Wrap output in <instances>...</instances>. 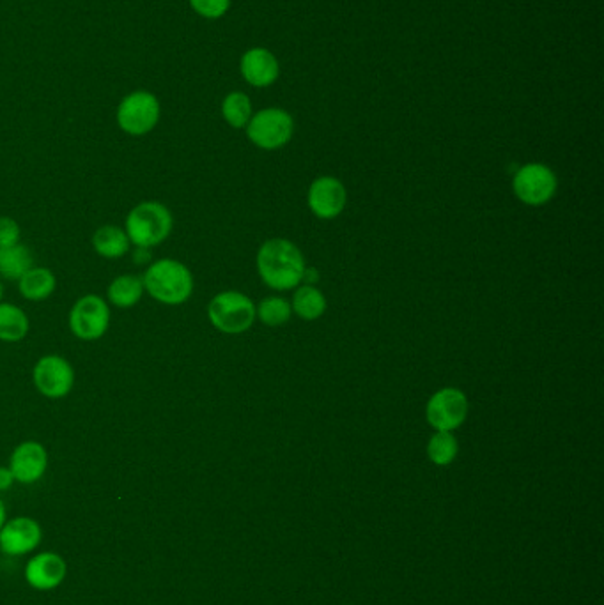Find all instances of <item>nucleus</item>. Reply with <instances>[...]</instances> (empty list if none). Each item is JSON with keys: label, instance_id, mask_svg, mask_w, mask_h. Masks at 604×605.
Listing matches in <instances>:
<instances>
[{"label": "nucleus", "instance_id": "1a4fd4ad", "mask_svg": "<svg viewBox=\"0 0 604 605\" xmlns=\"http://www.w3.org/2000/svg\"><path fill=\"white\" fill-rule=\"evenodd\" d=\"M426 416L433 429L440 432L456 430L468 416V399L461 390L442 388L427 402Z\"/></svg>", "mask_w": 604, "mask_h": 605}, {"label": "nucleus", "instance_id": "dca6fc26", "mask_svg": "<svg viewBox=\"0 0 604 605\" xmlns=\"http://www.w3.org/2000/svg\"><path fill=\"white\" fill-rule=\"evenodd\" d=\"M94 250L105 259H119L130 250V239L116 225H105L94 232Z\"/></svg>", "mask_w": 604, "mask_h": 605}, {"label": "nucleus", "instance_id": "a878e982", "mask_svg": "<svg viewBox=\"0 0 604 605\" xmlns=\"http://www.w3.org/2000/svg\"><path fill=\"white\" fill-rule=\"evenodd\" d=\"M20 243V225L8 216H0V246H13Z\"/></svg>", "mask_w": 604, "mask_h": 605}, {"label": "nucleus", "instance_id": "4468645a", "mask_svg": "<svg viewBox=\"0 0 604 605\" xmlns=\"http://www.w3.org/2000/svg\"><path fill=\"white\" fill-rule=\"evenodd\" d=\"M41 542V528L36 521L18 517L6 522L0 529V547L6 554L22 556L34 551Z\"/></svg>", "mask_w": 604, "mask_h": 605}, {"label": "nucleus", "instance_id": "5701e85b", "mask_svg": "<svg viewBox=\"0 0 604 605\" xmlns=\"http://www.w3.org/2000/svg\"><path fill=\"white\" fill-rule=\"evenodd\" d=\"M459 452L456 437L452 432H436L427 445V457L436 466H449L454 462Z\"/></svg>", "mask_w": 604, "mask_h": 605}, {"label": "nucleus", "instance_id": "6ab92c4d", "mask_svg": "<svg viewBox=\"0 0 604 605\" xmlns=\"http://www.w3.org/2000/svg\"><path fill=\"white\" fill-rule=\"evenodd\" d=\"M144 296V282L140 276L121 275L109 285V301L117 308H132Z\"/></svg>", "mask_w": 604, "mask_h": 605}, {"label": "nucleus", "instance_id": "39448f33", "mask_svg": "<svg viewBox=\"0 0 604 605\" xmlns=\"http://www.w3.org/2000/svg\"><path fill=\"white\" fill-rule=\"evenodd\" d=\"M160 115L162 107L153 92L133 91L119 103L116 119L126 135L144 137L155 130Z\"/></svg>", "mask_w": 604, "mask_h": 605}, {"label": "nucleus", "instance_id": "a211bd4d", "mask_svg": "<svg viewBox=\"0 0 604 605\" xmlns=\"http://www.w3.org/2000/svg\"><path fill=\"white\" fill-rule=\"evenodd\" d=\"M32 268V255L24 245L0 246V276L20 280Z\"/></svg>", "mask_w": 604, "mask_h": 605}, {"label": "nucleus", "instance_id": "cd10ccee", "mask_svg": "<svg viewBox=\"0 0 604 605\" xmlns=\"http://www.w3.org/2000/svg\"><path fill=\"white\" fill-rule=\"evenodd\" d=\"M4 522H6V510H4V503L0 501V529L4 526Z\"/></svg>", "mask_w": 604, "mask_h": 605}, {"label": "nucleus", "instance_id": "20e7f679", "mask_svg": "<svg viewBox=\"0 0 604 605\" xmlns=\"http://www.w3.org/2000/svg\"><path fill=\"white\" fill-rule=\"evenodd\" d=\"M210 322L225 335H240L250 330L257 312L252 299L236 291H225L211 299L208 307Z\"/></svg>", "mask_w": 604, "mask_h": 605}, {"label": "nucleus", "instance_id": "0eeeda50", "mask_svg": "<svg viewBox=\"0 0 604 605\" xmlns=\"http://www.w3.org/2000/svg\"><path fill=\"white\" fill-rule=\"evenodd\" d=\"M557 176L543 163H528L512 179L514 193L527 206H544L557 192Z\"/></svg>", "mask_w": 604, "mask_h": 605}, {"label": "nucleus", "instance_id": "4be33fe9", "mask_svg": "<svg viewBox=\"0 0 604 605\" xmlns=\"http://www.w3.org/2000/svg\"><path fill=\"white\" fill-rule=\"evenodd\" d=\"M222 115L225 123L233 126L236 130L247 128L248 121L252 117V101L245 92H229L222 101Z\"/></svg>", "mask_w": 604, "mask_h": 605}, {"label": "nucleus", "instance_id": "aec40b11", "mask_svg": "<svg viewBox=\"0 0 604 605\" xmlns=\"http://www.w3.org/2000/svg\"><path fill=\"white\" fill-rule=\"evenodd\" d=\"M29 317L22 308L11 303H0V340L20 342L29 333Z\"/></svg>", "mask_w": 604, "mask_h": 605}, {"label": "nucleus", "instance_id": "ddd939ff", "mask_svg": "<svg viewBox=\"0 0 604 605\" xmlns=\"http://www.w3.org/2000/svg\"><path fill=\"white\" fill-rule=\"evenodd\" d=\"M48 466V453L38 441H25L15 448L9 460V469L16 482L34 483L45 475Z\"/></svg>", "mask_w": 604, "mask_h": 605}, {"label": "nucleus", "instance_id": "bb28decb", "mask_svg": "<svg viewBox=\"0 0 604 605\" xmlns=\"http://www.w3.org/2000/svg\"><path fill=\"white\" fill-rule=\"evenodd\" d=\"M15 482V476L9 468H0V491H8Z\"/></svg>", "mask_w": 604, "mask_h": 605}, {"label": "nucleus", "instance_id": "c85d7f7f", "mask_svg": "<svg viewBox=\"0 0 604 605\" xmlns=\"http://www.w3.org/2000/svg\"><path fill=\"white\" fill-rule=\"evenodd\" d=\"M2 296H4V287H2V282H0V301H2Z\"/></svg>", "mask_w": 604, "mask_h": 605}, {"label": "nucleus", "instance_id": "f257e3e1", "mask_svg": "<svg viewBox=\"0 0 604 605\" xmlns=\"http://www.w3.org/2000/svg\"><path fill=\"white\" fill-rule=\"evenodd\" d=\"M257 271L264 284L277 291L295 289L303 280L305 262L298 246L287 239H270L257 253Z\"/></svg>", "mask_w": 604, "mask_h": 605}, {"label": "nucleus", "instance_id": "423d86ee", "mask_svg": "<svg viewBox=\"0 0 604 605\" xmlns=\"http://www.w3.org/2000/svg\"><path fill=\"white\" fill-rule=\"evenodd\" d=\"M295 133V121L282 108H264L252 115L247 124V137L264 151H275L289 144Z\"/></svg>", "mask_w": 604, "mask_h": 605}, {"label": "nucleus", "instance_id": "f8f14e48", "mask_svg": "<svg viewBox=\"0 0 604 605\" xmlns=\"http://www.w3.org/2000/svg\"><path fill=\"white\" fill-rule=\"evenodd\" d=\"M241 77L252 87H270L280 77L279 59L263 46L247 50L240 62Z\"/></svg>", "mask_w": 604, "mask_h": 605}, {"label": "nucleus", "instance_id": "393cba45", "mask_svg": "<svg viewBox=\"0 0 604 605\" xmlns=\"http://www.w3.org/2000/svg\"><path fill=\"white\" fill-rule=\"evenodd\" d=\"M197 15L208 20H218L231 8V0H188Z\"/></svg>", "mask_w": 604, "mask_h": 605}, {"label": "nucleus", "instance_id": "6e6552de", "mask_svg": "<svg viewBox=\"0 0 604 605\" xmlns=\"http://www.w3.org/2000/svg\"><path fill=\"white\" fill-rule=\"evenodd\" d=\"M110 324L109 305L96 294L78 299L70 312V330L80 340H98Z\"/></svg>", "mask_w": 604, "mask_h": 605}, {"label": "nucleus", "instance_id": "9d476101", "mask_svg": "<svg viewBox=\"0 0 604 605\" xmlns=\"http://www.w3.org/2000/svg\"><path fill=\"white\" fill-rule=\"evenodd\" d=\"M34 384L41 395L48 399H62L75 384V372L62 356H43L34 367Z\"/></svg>", "mask_w": 604, "mask_h": 605}, {"label": "nucleus", "instance_id": "7ed1b4c3", "mask_svg": "<svg viewBox=\"0 0 604 605\" xmlns=\"http://www.w3.org/2000/svg\"><path fill=\"white\" fill-rule=\"evenodd\" d=\"M174 218L169 207L156 200L140 202L126 218L124 232L137 248H153L171 236Z\"/></svg>", "mask_w": 604, "mask_h": 605}, {"label": "nucleus", "instance_id": "f03ea898", "mask_svg": "<svg viewBox=\"0 0 604 605\" xmlns=\"http://www.w3.org/2000/svg\"><path fill=\"white\" fill-rule=\"evenodd\" d=\"M144 291L162 305L178 307L194 292V276L183 262L160 259L149 266L142 276Z\"/></svg>", "mask_w": 604, "mask_h": 605}, {"label": "nucleus", "instance_id": "412c9836", "mask_svg": "<svg viewBox=\"0 0 604 605\" xmlns=\"http://www.w3.org/2000/svg\"><path fill=\"white\" fill-rule=\"evenodd\" d=\"M293 310L303 321H316L325 314L326 299L321 292L312 285H303L296 291L293 299Z\"/></svg>", "mask_w": 604, "mask_h": 605}, {"label": "nucleus", "instance_id": "b1692460", "mask_svg": "<svg viewBox=\"0 0 604 605\" xmlns=\"http://www.w3.org/2000/svg\"><path fill=\"white\" fill-rule=\"evenodd\" d=\"M257 317L264 322L266 326H280L289 321L293 308L282 298H266L261 301L259 308H256Z\"/></svg>", "mask_w": 604, "mask_h": 605}, {"label": "nucleus", "instance_id": "f3484780", "mask_svg": "<svg viewBox=\"0 0 604 605\" xmlns=\"http://www.w3.org/2000/svg\"><path fill=\"white\" fill-rule=\"evenodd\" d=\"M55 275L47 268H31L18 280V287L25 299L43 301L55 291Z\"/></svg>", "mask_w": 604, "mask_h": 605}, {"label": "nucleus", "instance_id": "9b49d317", "mask_svg": "<svg viewBox=\"0 0 604 605\" xmlns=\"http://www.w3.org/2000/svg\"><path fill=\"white\" fill-rule=\"evenodd\" d=\"M346 188L335 177H318L309 190L310 211L318 218L332 220L337 218L346 207Z\"/></svg>", "mask_w": 604, "mask_h": 605}, {"label": "nucleus", "instance_id": "2eb2a0df", "mask_svg": "<svg viewBox=\"0 0 604 605\" xmlns=\"http://www.w3.org/2000/svg\"><path fill=\"white\" fill-rule=\"evenodd\" d=\"M66 577V563L59 554L43 552L34 556L25 568V579L36 590H54Z\"/></svg>", "mask_w": 604, "mask_h": 605}]
</instances>
